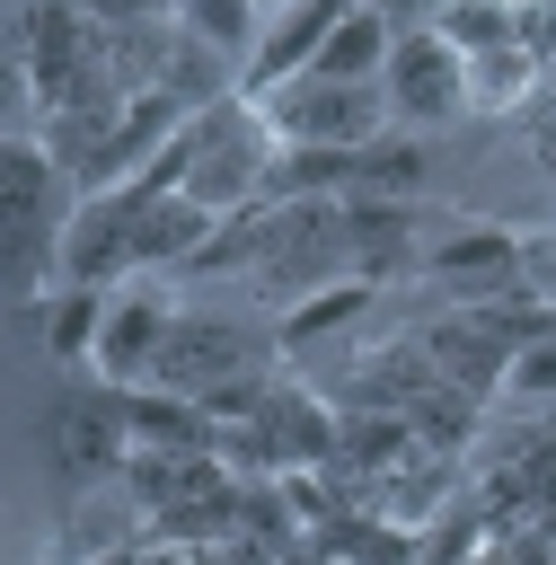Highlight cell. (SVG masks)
Here are the masks:
<instances>
[{
    "mask_svg": "<svg viewBox=\"0 0 556 565\" xmlns=\"http://www.w3.org/2000/svg\"><path fill=\"white\" fill-rule=\"evenodd\" d=\"M538 44H494V53H477L468 62V115H512V106H530L538 97Z\"/></svg>",
    "mask_w": 556,
    "mask_h": 565,
    "instance_id": "5bb4252c",
    "label": "cell"
},
{
    "mask_svg": "<svg viewBox=\"0 0 556 565\" xmlns=\"http://www.w3.org/2000/svg\"><path fill=\"white\" fill-rule=\"evenodd\" d=\"M106 300H115V291H97V282H53V291H44V309H35L44 353H53V362H97Z\"/></svg>",
    "mask_w": 556,
    "mask_h": 565,
    "instance_id": "4fadbf2b",
    "label": "cell"
},
{
    "mask_svg": "<svg viewBox=\"0 0 556 565\" xmlns=\"http://www.w3.org/2000/svg\"><path fill=\"white\" fill-rule=\"evenodd\" d=\"M71 212H79V185L62 177V159L26 132H0V309L9 318H35L44 291L62 282Z\"/></svg>",
    "mask_w": 556,
    "mask_h": 565,
    "instance_id": "7a4b0ae2",
    "label": "cell"
},
{
    "mask_svg": "<svg viewBox=\"0 0 556 565\" xmlns=\"http://www.w3.org/2000/svg\"><path fill=\"white\" fill-rule=\"evenodd\" d=\"M503 397H521V406H556V327L512 362V380H503Z\"/></svg>",
    "mask_w": 556,
    "mask_h": 565,
    "instance_id": "2e32d148",
    "label": "cell"
},
{
    "mask_svg": "<svg viewBox=\"0 0 556 565\" xmlns=\"http://www.w3.org/2000/svg\"><path fill=\"white\" fill-rule=\"evenodd\" d=\"M530 291L556 300V230H530Z\"/></svg>",
    "mask_w": 556,
    "mask_h": 565,
    "instance_id": "d6986e66",
    "label": "cell"
},
{
    "mask_svg": "<svg viewBox=\"0 0 556 565\" xmlns=\"http://www.w3.org/2000/svg\"><path fill=\"white\" fill-rule=\"evenodd\" d=\"M88 26H106V35H132V26H150V18H168V0H71Z\"/></svg>",
    "mask_w": 556,
    "mask_h": 565,
    "instance_id": "e0dca14e",
    "label": "cell"
},
{
    "mask_svg": "<svg viewBox=\"0 0 556 565\" xmlns=\"http://www.w3.org/2000/svg\"><path fill=\"white\" fill-rule=\"evenodd\" d=\"M26 106H35V88H26V62H18V44L0 35V132H9Z\"/></svg>",
    "mask_w": 556,
    "mask_h": 565,
    "instance_id": "ac0fdd59",
    "label": "cell"
},
{
    "mask_svg": "<svg viewBox=\"0 0 556 565\" xmlns=\"http://www.w3.org/2000/svg\"><path fill=\"white\" fill-rule=\"evenodd\" d=\"M388 53H397V26L379 18V9H344L335 18V35L318 44V62H309V79H353V88H371L379 71H388Z\"/></svg>",
    "mask_w": 556,
    "mask_h": 565,
    "instance_id": "7c38bea8",
    "label": "cell"
},
{
    "mask_svg": "<svg viewBox=\"0 0 556 565\" xmlns=\"http://www.w3.org/2000/svg\"><path fill=\"white\" fill-rule=\"evenodd\" d=\"M424 282L459 291V300H503L530 282V230H503V221H468V230H441L424 247Z\"/></svg>",
    "mask_w": 556,
    "mask_h": 565,
    "instance_id": "ba28073f",
    "label": "cell"
},
{
    "mask_svg": "<svg viewBox=\"0 0 556 565\" xmlns=\"http://www.w3.org/2000/svg\"><path fill=\"white\" fill-rule=\"evenodd\" d=\"M168 318H177V300L159 291V282H132V291H115L106 300V327H97V380L106 388H141L150 380V362H159V344H168Z\"/></svg>",
    "mask_w": 556,
    "mask_h": 565,
    "instance_id": "9c48e42d",
    "label": "cell"
},
{
    "mask_svg": "<svg viewBox=\"0 0 556 565\" xmlns=\"http://www.w3.org/2000/svg\"><path fill=\"white\" fill-rule=\"evenodd\" d=\"M168 18H177L194 44H212L221 62H238V71H247V53H256V35H265V9H256V0H168Z\"/></svg>",
    "mask_w": 556,
    "mask_h": 565,
    "instance_id": "9a60e30c",
    "label": "cell"
},
{
    "mask_svg": "<svg viewBox=\"0 0 556 565\" xmlns=\"http://www.w3.org/2000/svg\"><path fill=\"white\" fill-rule=\"evenodd\" d=\"M353 0H282L274 18H265V35H256V53H247V71H238V88L247 97H274L282 79H300L309 62H318V44L335 35V18H344Z\"/></svg>",
    "mask_w": 556,
    "mask_h": 565,
    "instance_id": "30bf717a",
    "label": "cell"
},
{
    "mask_svg": "<svg viewBox=\"0 0 556 565\" xmlns=\"http://www.w3.org/2000/svg\"><path fill=\"white\" fill-rule=\"evenodd\" d=\"M362 9H379L388 26H432V9H441V0H362Z\"/></svg>",
    "mask_w": 556,
    "mask_h": 565,
    "instance_id": "ffe728a7",
    "label": "cell"
},
{
    "mask_svg": "<svg viewBox=\"0 0 556 565\" xmlns=\"http://www.w3.org/2000/svg\"><path fill=\"white\" fill-rule=\"evenodd\" d=\"M247 371H274V335H256L247 318H229V309H177L168 318V344H159V362H150V380L141 388H168V397H221L229 380H247Z\"/></svg>",
    "mask_w": 556,
    "mask_h": 565,
    "instance_id": "5b68a950",
    "label": "cell"
},
{
    "mask_svg": "<svg viewBox=\"0 0 556 565\" xmlns=\"http://www.w3.org/2000/svg\"><path fill=\"white\" fill-rule=\"evenodd\" d=\"M274 159H282V141H274L265 106H256L247 88H229V97H212V106L185 115V185H177V194H194L212 221H229V212L265 203Z\"/></svg>",
    "mask_w": 556,
    "mask_h": 565,
    "instance_id": "3957f363",
    "label": "cell"
},
{
    "mask_svg": "<svg viewBox=\"0 0 556 565\" xmlns=\"http://www.w3.org/2000/svg\"><path fill=\"white\" fill-rule=\"evenodd\" d=\"M221 221L194 203V194H141V185H115V194H88L71 212V247H62V282H150V274H177L203 256Z\"/></svg>",
    "mask_w": 556,
    "mask_h": 565,
    "instance_id": "6da1fadb",
    "label": "cell"
},
{
    "mask_svg": "<svg viewBox=\"0 0 556 565\" xmlns=\"http://www.w3.org/2000/svg\"><path fill=\"white\" fill-rule=\"evenodd\" d=\"M379 97H388V124L406 132H441L468 115V53L432 26H397V53L379 71Z\"/></svg>",
    "mask_w": 556,
    "mask_h": 565,
    "instance_id": "52a82bcc",
    "label": "cell"
},
{
    "mask_svg": "<svg viewBox=\"0 0 556 565\" xmlns=\"http://www.w3.org/2000/svg\"><path fill=\"white\" fill-rule=\"evenodd\" d=\"M256 9H265V18H274V9H282V0H256Z\"/></svg>",
    "mask_w": 556,
    "mask_h": 565,
    "instance_id": "44dd1931",
    "label": "cell"
},
{
    "mask_svg": "<svg viewBox=\"0 0 556 565\" xmlns=\"http://www.w3.org/2000/svg\"><path fill=\"white\" fill-rule=\"evenodd\" d=\"M18 62H26V88H35V115H62V106H97V97H132L124 71H115V35L88 26L71 0H26L18 26H9Z\"/></svg>",
    "mask_w": 556,
    "mask_h": 565,
    "instance_id": "277c9868",
    "label": "cell"
},
{
    "mask_svg": "<svg viewBox=\"0 0 556 565\" xmlns=\"http://www.w3.org/2000/svg\"><path fill=\"white\" fill-rule=\"evenodd\" d=\"M265 106V124H274V141L282 150H362V141H379L388 132V97H379V79L371 88H353V79H282L274 97H256Z\"/></svg>",
    "mask_w": 556,
    "mask_h": 565,
    "instance_id": "8992f818",
    "label": "cell"
},
{
    "mask_svg": "<svg viewBox=\"0 0 556 565\" xmlns=\"http://www.w3.org/2000/svg\"><path fill=\"white\" fill-rule=\"evenodd\" d=\"M371 309H379V282H327L274 318V353H318L327 335H353Z\"/></svg>",
    "mask_w": 556,
    "mask_h": 565,
    "instance_id": "8fae6325",
    "label": "cell"
}]
</instances>
